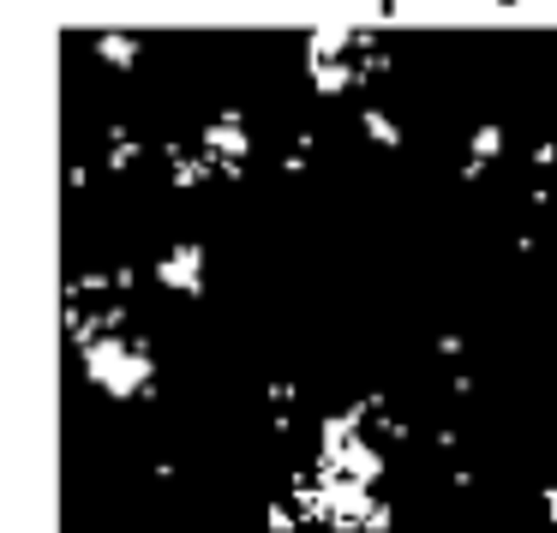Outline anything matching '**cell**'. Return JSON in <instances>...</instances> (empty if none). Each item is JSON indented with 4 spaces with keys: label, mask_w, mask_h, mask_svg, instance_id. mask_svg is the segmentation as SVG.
<instances>
[{
    "label": "cell",
    "mask_w": 557,
    "mask_h": 533,
    "mask_svg": "<svg viewBox=\"0 0 557 533\" xmlns=\"http://www.w3.org/2000/svg\"><path fill=\"white\" fill-rule=\"evenodd\" d=\"M85 365L109 396H138V389L150 384V354L145 360H138V354H121V342H97Z\"/></svg>",
    "instance_id": "6da1fadb"
}]
</instances>
